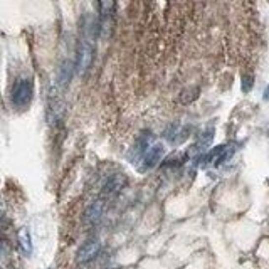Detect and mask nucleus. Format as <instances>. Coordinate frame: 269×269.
Segmentation results:
<instances>
[{
    "mask_svg": "<svg viewBox=\"0 0 269 269\" xmlns=\"http://www.w3.org/2000/svg\"><path fill=\"white\" fill-rule=\"evenodd\" d=\"M214 134H215V130L212 128V126H209V128H207L205 132L201 134V140L197 141V145L194 146V150H197L199 153H202L203 150H205L207 146L212 143V140H214Z\"/></svg>",
    "mask_w": 269,
    "mask_h": 269,
    "instance_id": "nucleus-10",
    "label": "nucleus"
},
{
    "mask_svg": "<svg viewBox=\"0 0 269 269\" xmlns=\"http://www.w3.org/2000/svg\"><path fill=\"white\" fill-rule=\"evenodd\" d=\"M93 58H95V49H93V42L86 39L79 40V49H77V59H76V72L84 76L88 69L91 67Z\"/></svg>",
    "mask_w": 269,
    "mask_h": 269,
    "instance_id": "nucleus-2",
    "label": "nucleus"
},
{
    "mask_svg": "<svg viewBox=\"0 0 269 269\" xmlns=\"http://www.w3.org/2000/svg\"><path fill=\"white\" fill-rule=\"evenodd\" d=\"M150 136H152V133L150 132H143L141 133V136L136 140V143H134V148L132 155H130V160L134 162V160H140L141 157H145L146 152H148V143H150Z\"/></svg>",
    "mask_w": 269,
    "mask_h": 269,
    "instance_id": "nucleus-6",
    "label": "nucleus"
},
{
    "mask_svg": "<svg viewBox=\"0 0 269 269\" xmlns=\"http://www.w3.org/2000/svg\"><path fill=\"white\" fill-rule=\"evenodd\" d=\"M98 252H100V242H98L96 239H89L79 247V251H77L76 263L77 264H86L91 259L96 258Z\"/></svg>",
    "mask_w": 269,
    "mask_h": 269,
    "instance_id": "nucleus-3",
    "label": "nucleus"
},
{
    "mask_svg": "<svg viewBox=\"0 0 269 269\" xmlns=\"http://www.w3.org/2000/svg\"><path fill=\"white\" fill-rule=\"evenodd\" d=\"M98 10H100V19H111L115 0H98Z\"/></svg>",
    "mask_w": 269,
    "mask_h": 269,
    "instance_id": "nucleus-11",
    "label": "nucleus"
},
{
    "mask_svg": "<svg viewBox=\"0 0 269 269\" xmlns=\"http://www.w3.org/2000/svg\"><path fill=\"white\" fill-rule=\"evenodd\" d=\"M125 185H126V178L123 175H115V177H111L108 182H106V185L103 187L101 194H103V197H111V195L120 192Z\"/></svg>",
    "mask_w": 269,
    "mask_h": 269,
    "instance_id": "nucleus-8",
    "label": "nucleus"
},
{
    "mask_svg": "<svg viewBox=\"0 0 269 269\" xmlns=\"http://www.w3.org/2000/svg\"><path fill=\"white\" fill-rule=\"evenodd\" d=\"M103 212H104V201H103V199L95 201L86 209V212H84V217H83L84 224H86V226H95V224L101 219Z\"/></svg>",
    "mask_w": 269,
    "mask_h": 269,
    "instance_id": "nucleus-5",
    "label": "nucleus"
},
{
    "mask_svg": "<svg viewBox=\"0 0 269 269\" xmlns=\"http://www.w3.org/2000/svg\"><path fill=\"white\" fill-rule=\"evenodd\" d=\"M164 153H165L164 145H160V143L153 145L152 148L146 152L145 157H143V164H141V165H143V172L155 168V167L158 165V162L164 158Z\"/></svg>",
    "mask_w": 269,
    "mask_h": 269,
    "instance_id": "nucleus-4",
    "label": "nucleus"
},
{
    "mask_svg": "<svg viewBox=\"0 0 269 269\" xmlns=\"http://www.w3.org/2000/svg\"><path fill=\"white\" fill-rule=\"evenodd\" d=\"M17 240H19V246H20V251H22L24 256H29L32 254V239H31V232L27 227H22L17 234Z\"/></svg>",
    "mask_w": 269,
    "mask_h": 269,
    "instance_id": "nucleus-9",
    "label": "nucleus"
},
{
    "mask_svg": "<svg viewBox=\"0 0 269 269\" xmlns=\"http://www.w3.org/2000/svg\"><path fill=\"white\" fill-rule=\"evenodd\" d=\"M47 269H52V268H47Z\"/></svg>",
    "mask_w": 269,
    "mask_h": 269,
    "instance_id": "nucleus-15",
    "label": "nucleus"
},
{
    "mask_svg": "<svg viewBox=\"0 0 269 269\" xmlns=\"http://www.w3.org/2000/svg\"><path fill=\"white\" fill-rule=\"evenodd\" d=\"M76 71V64H72V61L66 59L63 64L59 66L58 71V84L61 88H66L69 83H71L72 72Z\"/></svg>",
    "mask_w": 269,
    "mask_h": 269,
    "instance_id": "nucleus-7",
    "label": "nucleus"
},
{
    "mask_svg": "<svg viewBox=\"0 0 269 269\" xmlns=\"http://www.w3.org/2000/svg\"><path fill=\"white\" fill-rule=\"evenodd\" d=\"M263 100L264 101H269V84L266 88H264V91H263Z\"/></svg>",
    "mask_w": 269,
    "mask_h": 269,
    "instance_id": "nucleus-14",
    "label": "nucleus"
},
{
    "mask_svg": "<svg viewBox=\"0 0 269 269\" xmlns=\"http://www.w3.org/2000/svg\"><path fill=\"white\" fill-rule=\"evenodd\" d=\"M32 96H34V83H32V79L24 77V79L15 81L14 86H12V93H10V100H12L14 108H17V109L27 108L32 100Z\"/></svg>",
    "mask_w": 269,
    "mask_h": 269,
    "instance_id": "nucleus-1",
    "label": "nucleus"
},
{
    "mask_svg": "<svg viewBox=\"0 0 269 269\" xmlns=\"http://www.w3.org/2000/svg\"><path fill=\"white\" fill-rule=\"evenodd\" d=\"M252 84H254V77L251 74H244L242 76V83H240V86H242V91L244 93H249L252 89Z\"/></svg>",
    "mask_w": 269,
    "mask_h": 269,
    "instance_id": "nucleus-13",
    "label": "nucleus"
},
{
    "mask_svg": "<svg viewBox=\"0 0 269 269\" xmlns=\"http://www.w3.org/2000/svg\"><path fill=\"white\" fill-rule=\"evenodd\" d=\"M178 132H180V128H178V123H172V125L167 126L162 134H164V138H165L167 141H173L175 138H178V134H180Z\"/></svg>",
    "mask_w": 269,
    "mask_h": 269,
    "instance_id": "nucleus-12",
    "label": "nucleus"
}]
</instances>
